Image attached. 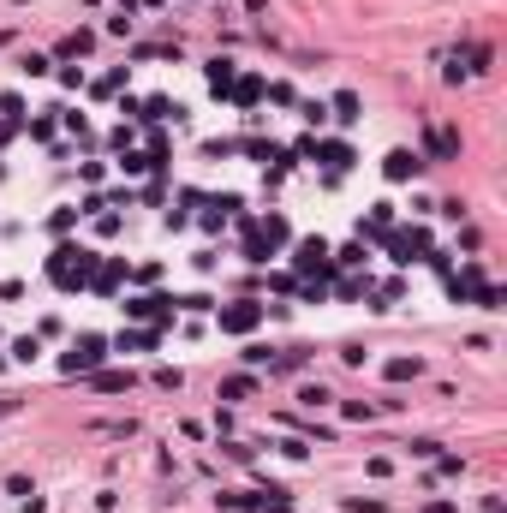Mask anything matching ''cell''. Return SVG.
I'll return each mask as SVG.
<instances>
[{
  "label": "cell",
  "instance_id": "6da1fadb",
  "mask_svg": "<svg viewBox=\"0 0 507 513\" xmlns=\"http://www.w3.org/2000/svg\"><path fill=\"white\" fill-rule=\"evenodd\" d=\"M96 358H101V340H78L72 352H66V370H90Z\"/></svg>",
  "mask_w": 507,
  "mask_h": 513
},
{
  "label": "cell",
  "instance_id": "7a4b0ae2",
  "mask_svg": "<svg viewBox=\"0 0 507 513\" xmlns=\"http://www.w3.org/2000/svg\"><path fill=\"white\" fill-rule=\"evenodd\" d=\"M418 173V156L412 150H394V156H388V179H412Z\"/></svg>",
  "mask_w": 507,
  "mask_h": 513
},
{
  "label": "cell",
  "instance_id": "3957f363",
  "mask_svg": "<svg viewBox=\"0 0 507 513\" xmlns=\"http://www.w3.org/2000/svg\"><path fill=\"white\" fill-rule=\"evenodd\" d=\"M323 257H328L323 239H304V245H298V263H304V269H323Z\"/></svg>",
  "mask_w": 507,
  "mask_h": 513
},
{
  "label": "cell",
  "instance_id": "277c9868",
  "mask_svg": "<svg viewBox=\"0 0 507 513\" xmlns=\"http://www.w3.org/2000/svg\"><path fill=\"white\" fill-rule=\"evenodd\" d=\"M209 84H215V90L233 84V60H209Z\"/></svg>",
  "mask_w": 507,
  "mask_h": 513
},
{
  "label": "cell",
  "instance_id": "5b68a950",
  "mask_svg": "<svg viewBox=\"0 0 507 513\" xmlns=\"http://www.w3.org/2000/svg\"><path fill=\"white\" fill-rule=\"evenodd\" d=\"M221 322H227V328H251V322H257V305H239V310H227Z\"/></svg>",
  "mask_w": 507,
  "mask_h": 513
},
{
  "label": "cell",
  "instance_id": "8992f818",
  "mask_svg": "<svg viewBox=\"0 0 507 513\" xmlns=\"http://www.w3.org/2000/svg\"><path fill=\"white\" fill-rule=\"evenodd\" d=\"M334 108H341V120H358V96H352V90L334 96Z\"/></svg>",
  "mask_w": 507,
  "mask_h": 513
},
{
  "label": "cell",
  "instance_id": "52a82bcc",
  "mask_svg": "<svg viewBox=\"0 0 507 513\" xmlns=\"http://www.w3.org/2000/svg\"><path fill=\"white\" fill-rule=\"evenodd\" d=\"M221 394H227V400H245V394H251V376H233V382H227Z\"/></svg>",
  "mask_w": 507,
  "mask_h": 513
}]
</instances>
